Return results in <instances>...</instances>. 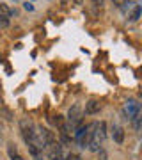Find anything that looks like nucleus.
I'll return each instance as SVG.
<instances>
[{"instance_id":"17","label":"nucleus","mask_w":142,"mask_h":160,"mask_svg":"<svg viewBox=\"0 0 142 160\" xmlns=\"http://www.w3.org/2000/svg\"><path fill=\"white\" fill-rule=\"evenodd\" d=\"M94 2V6H103V0H92Z\"/></svg>"},{"instance_id":"3","label":"nucleus","mask_w":142,"mask_h":160,"mask_svg":"<svg viewBox=\"0 0 142 160\" xmlns=\"http://www.w3.org/2000/svg\"><path fill=\"white\" fill-rule=\"evenodd\" d=\"M36 137L39 139L45 146H48V144H51V142H55V135H53V132H50L48 128H43V126H39V128H37V132H36Z\"/></svg>"},{"instance_id":"11","label":"nucleus","mask_w":142,"mask_h":160,"mask_svg":"<svg viewBox=\"0 0 142 160\" xmlns=\"http://www.w3.org/2000/svg\"><path fill=\"white\" fill-rule=\"evenodd\" d=\"M53 123H55L57 126H62V125H64V116L57 114V116H55V119H53Z\"/></svg>"},{"instance_id":"6","label":"nucleus","mask_w":142,"mask_h":160,"mask_svg":"<svg viewBox=\"0 0 142 160\" xmlns=\"http://www.w3.org/2000/svg\"><path fill=\"white\" fill-rule=\"evenodd\" d=\"M112 139L117 144H123V141H125V130H123L119 125H114L112 126Z\"/></svg>"},{"instance_id":"9","label":"nucleus","mask_w":142,"mask_h":160,"mask_svg":"<svg viewBox=\"0 0 142 160\" xmlns=\"http://www.w3.org/2000/svg\"><path fill=\"white\" fill-rule=\"evenodd\" d=\"M139 16H140V7L135 4V6H133V11H131V14L128 18H130L131 22H137V20H139Z\"/></svg>"},{"instance_id":"12","label":"nucleus","mask_w":142,"mask_h":160,"mask_svg":"<svg viewBox=\"0 0 142 160\" xmlns=\"http://www.w3.org/2000/svg\"><path fill=\"white\" fill-rule=\"evenodd\" d=\"M7 25H9V16L0 14V27H7Z\"/></svg>"},{"instance_id":"13","label":"nucleus","mask_w":142,"mask_h":160,"mask_svg":"<svg viewBox=\"0 0 142 160\" xmlns=\"http://www.w3.org/2000/svg\"><path fill=\"white\" fill-rule=\"evenodd\" d=\"M64 160H82V158H80V155H76V153H69Z\"/></svg>"},{"instance_id":"18","label":"nucleus","mask_w":142,"mask_h":160,"mask_svg":"<svg viewBox=\"0 0 142 160\" xmlns=\"http://www.w3.org/2000/svg\"><path fill=\"white\" fill-rule=\"evenodd\" d=\"M75 2H76V4H84V0H75Z\"/></svg>"},{"instance_id":"19","label":"nucleus","mask_w":142,"mask_h":160,"mask_svg":"<svg viewBox=\"0 0 142 160\" xmlns=\"http://www.w3.org/2000/svg\"><path fill=\"white\" fill-rule=\"evenodd\" d=\"M36 160H43V158H41V157H36Z\"/></svg>"},{"instance_id":"10","label":"nucleus","mask_w":142,"mask_h":160,"mask_svg":"<svg viewBox=\"0 0 142 160\" xmlns=\"http://www.w3.org/2000/svg\"><path fill=\"white\" fill-rule=\"evenodd\" d=\"M0 14H4V16H9V14H11V9H9L6 4H0Z\"/></svg>"},{"instance_id":"16","label":"nucleus","mask_w":142,"mask_h":160,"mask_svg":"<svg viewBox=\"0 0 142 160\" xmlns=\"http://www.w3.org/2000/svg\"><path fill=\"white\" fill-rule=\"evenodd\" d=\"M112 2L115 6H123V4H125V0H112Z\"/></svg>"},{"instance_id":"7","label":"nucleus","mask_w":142,"mask_h":160,"mask_svg":"<svg viewBox=\"0 0 142 160\" xmlns=\"http://www.w3.org/2000/svg\"><path fill=\"white\" fill-rule=\"evenodd\" d=\"M100 102H96V100H89V102L85 103V114H96V112H100Z\"/></svg>"},{"instance_id":"14","label":"nucleus","mask_w":142,"mask_h":160,"mask_svg":"<svg viewBox=\"0 0 142 160\" xmlns=\"http://www.w3.org/2000/svg\"><path fill=\"white\" fill-rule=\"evenodd\" d=\"M98 153H100V160H107V153H105L103 149H100Z\"/></svg>"},{"instance_id":"4","label":"nucleus","mask_w":142,"mask_h":160,"mask_svg":"<svg viewBox=\"0 0 142 160\" xmlns=\"http://www.w3.org/2000/svg\"><path fill=\"white\" fill-rule=\"evenodd\" d=\"M46 148H48V160H64L62 146L59 142H51V144H48Z\"/></svg>"},{"instance_id":"2","label":"nucleus","mask_w":142,"mask_h":160,"mask_svg":"<svg viewBox=\"0 0 142 160\" xmlns=\"http://www.w3.org/2000/svg\"><path fill=\"white\" fill-rule=\"evenodd\" d=\"M20 128H22V133H23V139H25V142H28V141H32L36 135L34 132V123L30 119H22L20 121Z\"/></svg>"},{"instance_id":"8","label":"nucleus","mask_w":142,"mask_h":160,"mask_svg":"<svg viewBox=\"0 0 142 160\" xmlns=\"http://www.w3.org/2000/svg\"><path fill=\"white\" fill-rule=\"evenodd\" d=\"M9 157H11V160H23V157L18 153V149L14 144H9Z\"/></svg>"},{"instance_id":"1","label":"nucleus","mask_w":142,"mask_h":160,"mask_svg":"<svg viewBox=\"0 0 142 160\" xmlns=\"http://www.w3.org/2000/svg\"><path fill=\"white\" fill-rule=\"evenodd\" d=\"M68 121H69V125H71L73 130H76V128L82 125V107H80V105H73V107L69 109Z\"/></svg>"},{"instance_id":"5","label":"nucleus","mask_w":142,"mask_h":160,"mask_svg":"<svg viewBox=\"0 0 142 160\" xmlns=\"http://www.w3.org/2000/svg\"><path fill=\"white\" fill-rule=\"evenodd\" d=\"M105 137H107V123H105V121H101V123H98L96 130H94V137H92V139L101 144L103 141H105Z\"/></svg>"},{"instance_id":"15","label":"nucleus","mask_w":142,"mask_h":160,"mask_svg":"<svg viewBox=\"0 0 142 160\" xmlns=\"http://www.w3.org/2000/svg\"><path fill=\"white\" fill-rule=\"evenodd\" d=\"M25 9H27V11H34V6H32V4H25Z\"/></svg>"}]
</instances>
